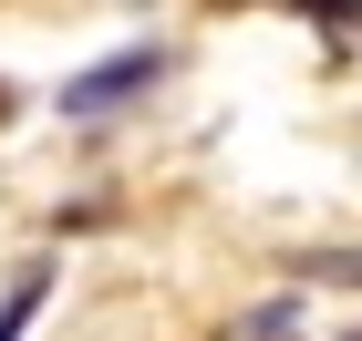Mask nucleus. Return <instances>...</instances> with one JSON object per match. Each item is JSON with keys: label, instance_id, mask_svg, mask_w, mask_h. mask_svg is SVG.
<instances>
[{"label": "nucleus", "instance_id": "nucleus-1", "mask_svg": "<svg viewBox=\"0 0 362 341\" xmlns=\"http://www.w3.org/2000/svg\"><path fill=\"white\" fill-rule=\"evenodd\" d=\"M156 73H166V52H156V42H145V52H114V62H93V73H73V83H62V114H73V124H93V114L156 93Z\"/></svg>", "mask_w": 362, "mask_h": 341}, {"label": "nucleus", "instance_id": "nucleus-3", "mask_svg": "<svg viewBox=\"0 0 362 341\" xmlns=\"http://www.w3.org/2000/svg\"><path fill=\"white\" fill-rule=\"evenodd\" d=\"M310 280H332V289H362V249H321V258H300Z\"/></svg>", "mask_w": 362, "mask_h": 341}, {"label": "nucleus", "instance_id": "nucleus-4", "mask_svg": "<svg viewBox=\"0 0 362 341\" xmlns=\"http://www.w3.org/2000/svg\"><path fill=\"white\" fill-rule=\"evenodd\" d=\"M249 341H300V311H290V300H269V311H249Z\"/></svg>", "mask_w": 362, "mask_h": 341}, {"label": "nucleus", "instance_id": "nucleus-7", "mask_svg": "<svg viewBox=\"0 0 362 341\" xmlns=\"http://www.w3.org/2000/svg\"><path fill=\"white\" fill-rule=\"evenodd\" d=\"M352 341H362V331H352Z\"/></svg>", "mask_w": 362, "mask_h": 341}, {"label": "nucleus", "instance_id": "nucleus-6", "mask_svg": "<svg viewBox=\"0 0 362 341\" xmlns=\"http://www.w3.org/2000/svg\"><path fill=\"white\" fill-rule=\"evenodd\" d=\"M207 11H249V0H207Z\"/></svg>", "mask_w": 362, "mask_h": 341}, {"label": "nucleus", "instance_id": "nucleus-5", "mask_svg": "<svg viewBox=\"0 0 362 341\" xmlns=\"http://www.w3.org/2000/svg\"><path fill=\"white\" fill-rule=\"evenodd\" d=\"M300 21H332V31H362V0H290Z\"/></svg>", "mask_w": 362, "mask_h": 341}, {"label": "nucleus", "instance_id": "nucleus-2", "mask_svg": "<svg viewBox=\"0 0 362 341\" xmlns=\"http://www.w3.org/2000/svg\"><path fill=\"white\" fill-rule=\"evenodd\" d=\"M42 289H52V269H21V280H11V300H0V341H21V331H31Z\"/></svg>", "mask_w": 362, "mask_h": 341}]
</instances>
